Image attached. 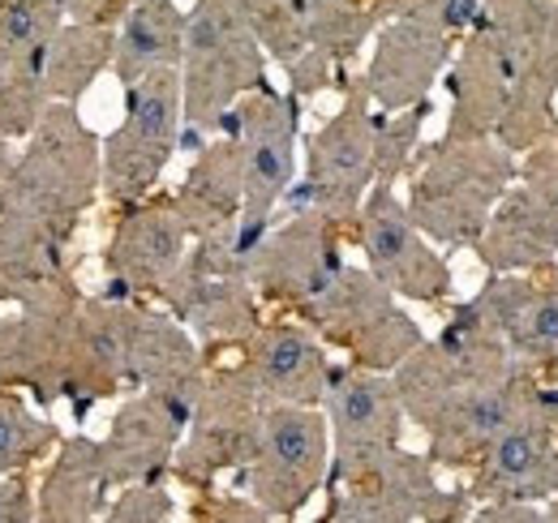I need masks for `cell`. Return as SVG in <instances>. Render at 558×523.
Wrapping results in <instances>:
<instances>
[{
	"label": "cell",
	"instance_id": "cell-40",
	"mask_svg": "<svg viewBox=\"0 0 558 523\" xmlns=\"http://www.w3.org/2000/svg\"><path fill=\"white\" fill-rule=\"evenodd\" d=\"M190 520L194 523H271V515H267L245 489H241V494H210L207 489V498L194 502Z\"/></svg>",
	"mask_w": 558,
	"mask_h": 523
},
{
	"label": "cell",
	"instance_id": "cell-1",
	"mask_svg": "<svg viewBox=\"0 0 558 523\" xmlns=\"http://www.w3.org/2000/svg\"><path fill=\"white\" fill-rule=\"evenodd\" d=\"M104 194V142L82 121L77 104H48L26 133V150L0 177V215L39 223L73 241L82 215Z\"/></svg>",
	"mask_w": 558,
	"mask_h": 523
},
{
	"label": "cell",
	"instance_id": "cell-33",
	"mask_svg": "<svg viewBox=\"0 0 558 523\" xmlns=\"http://www.w3.org/2000/svg\"><path fill=\"white\" fill-rule=\"evenodd\" d=\"M44 52L48 44H39L26 57L0 61V137L22 142L35 130L52 104L48 95V77H44Z\"/></svg>",
	"mask_w": 558,
	"mask_h": 523
},
{
	"label": "cell",
	"instance_id": "cell-8",
	"mask_svg": "<svg viewBox=\"0 0 558 523\" xmlns=\"http://www.w3.org/2000/svg\"><path fill=\"white\" fill-rule=\"evenodd\" d=\"M327 472H331L327 412L310 403H271L258 451L236 472V485L271 520H296L327 489Z\"/></svg>",
	"mask_w": 558,
	"mask_h": 523
},
{
	"label": "cell",
	"instance_id": "cell-2",
	"mask_svg": "<svg viewBox=\"0 0 558 523\" xmlns=\"http://www.w3.org/2000/svg\"><path fill=\"white\" fill-rule=\"evenodd\" d=\"M542 31L546 0H486L442 73L451 99L447 137H494Z\"/></svg>",
	"mask_w": 558,
	"mask_h": 523
},
{
	"label": "cell",
	"instance_id": "cell-20",
	"mask_svg": "<svg viewBox=\"0 0 558 523\" xmlns=\"http://www.w3.org/2000/svg\"><path fill=\"white\" fill-rule=\"evenodd\" d=\"M460 309L494 330L520 369L558 378V270L486 275Z\"/></svg>",
	"mask_w": 558,
	"mask_h": 523
},
{
	"label": "cell",
	"instance_id": "cell-37",
	"mask_svg": "<svg viewBox=\"0 0 558 523\" xmlns=\"http://www.w3.org/2000/svg\"><path fill=\"white\" fill-rule=\"evenodd\" d=\"M70 22L65 0H9L0 9V61L26 57Z\"/></svg>",
	"mask_w": 558,
	"mask_h": 523
},
{
	"label": "cell",
	"instance_id": "cell-3",
	"mask_svg": "<svg viewBox=\"0 0 558 523\" xmlns=\"http://www.w3.org/2000/svg\"><path fill=\"white\" fill-rule=\"evenodd\" d=\"M409 177L404 202L421 232L447 250H473L494 206L520 177V155H511L498 137L442 133L438 142L421 146Z\"/></svg>",
	"mask_w": 558,
	"mask_h": 523
},
{
	"label": "cell",
	"instance_id": "cell-28",
	"mask_svg": "<svg viewBox=\"0 0 558 523\" xmlns=\"http://www.w3.org/2000/svg\"><path fill=\"white\" fill-rule=\"evenodd\" d=\"M207 378V352L194 339V330L177 323L168 309L134 305V339H130V391H203Z\"/></svg>",
	"mask_w": 558,
	"mask_h": 523
},
{
	"label": "cell",
	"instance_id": "cell-21",
	"mask_svg": "<svg viewBox=\"0 0 558 523\" xmlns=\"http://www.w3.org/2000/svg\"><path fill=\"white\" fill-rule=\"evenodd\" d=\"M460 39L413 22V17H387L374 31L369 65L361 69V86L378 112H404L413 104H425L442 73L451 65Z\"/></svg>",
	"mask_w": 558,
	"mask_h": 523
},
{
	"label": "cell",
	"instance_id": "cell-11",
	"mask_svg": "<svg viewBox=\"0 0 558 523\" xmlns=\"http://www.w3.org/2000/svg\"><path fill=\"white\" fill-rule=\"evenodd\" d=\"M515 361L507 352V343L482 327L473 314H464L460 305H451L447 323L438 327L434 339H421L417 352H409L391 378L404 403V416L425 429L442 408H451L460 394L482 387L489 378L507 374Z\"/></svg>",
	"mask_w": 558,
	"mask_h": 523
},
{
	"label": "cell",
	"instance_id": "cell-36",
	"mask_svg": "<svg viewBox=\"0 0 558 523\" xmlns=\"http://www.w3.org/2000/svg\"><path fill=\"white\" fill-rule=\"evenodd\" d=\"M236 4L250 17L267 61L288 69L305 52V22H310L314 0H236Z\"/></svg>",
	"mask_w": 558,
	"mask_h": 523
},
{
	"label": "cell",
	"instance_id": "cell-5",
	"mask_svg": "<svg viewBox=\"0 0 558 523\" xmlns=\"http://www.w3.org/2000/svg\"><path fill=\"white\" fill-rule=\"evenodd\" d=\"M159 305L194 330L207 361L241 352L254 339V330L267 323L245 254L236 250V232L194 236L190 254L159 292Z\"/></svg>",
	"mask_w": 558,
	"mask_h": 523
},
{
	"label": "cell",
	"instance_id": "cell-15",
	"mask_svg": "<svg viewBox=\"0 0 558 523\" xmlns=\"http://www.w3.org/2000/svg\"><path fill=\"white\" fill-rule=\"evenodd\" d=\"M352 241H356L365 266L400 301L434 305V309L451 301V288H456L451 262L429 245V236L409 215V202L396 194V185H387V181L369 185V194L356 210V223H352Z\"/></svg>",
	"mask_w": 558,
	"mask_h": 523
},
{
	"label": "cell",
	"instance_id": "cell-19",
	"mask_svg": "<svg viewBox=\"0 0 558 523\" xmlns=\"http://www.w3.org/2000/svg\"><path fill=\"white\" fill-rule=\"evenodd\" d=\"M190 223L172 194H150L117 206L104 250V292L112 301H159L181 258L190 254Z\"/></svg>",
	"mask_w": 558,
	"mask_h": 523
},
{
	"label": "cell",
	"instance_id": "cell-18",
	"mask_svg": "<svg viewBox=\"0 0 558 523\" xmlns=\"http://www.w3.org/2000/svg\"><path fill=\"white\" fill-rule=\"evenodd\" d=\"M558 463V378H542L520 416L486 447L464 476L469 502H546L555 498Z\"/></svg>",
	"mask_w": 558,
	"mask_h": 523
},
{
	"label": "cell",
	"instance_id": "cell-32",
	"mask_svg": "<svg viewBox=\"0 0 558 523\" xmlns=\"http://www.w3.org/2000/svg\"><path fill=\"white\" fill-rule=\"evenodd\" d=\"M117 26H90V22H65L44 52V77L52 104H77L104 69H112Z\"/></svg>",
	"mask_w": 558,
	"mask_h": 523
},
{
	"label": "cell",
	"instance_id": "cell-45",
	"mask_svg": "<svg viewBox=\"0 0 558 523\" xmlns=\"http://www.w3.org/2000/svg\"><path fill=\"white\" fill-rule=\"evenodd\" d=\"M550 142H555V146H558V125H555V137H550Z\"/></svg>",
	"mask_w": 558,
	"mask_h": 523
},
{
	"label": "cell",
	"instance_id": "cell-12",
	"mask_svg": "<svg viewBox=\"0 0 558 523\" xmlns=\"http://www.w3.org/2000/svg\"><path fill=\"white\" fill-rule=\"evenodd\" d=\"M228 117L241 133V150H245V206H241V223H236V250L250 254L263 241V232L271 228L276 210L283 206V197L301 172V163H296L301 99L267 82V86L250 90Z\"/></svg>",
	"mask_w": 558,
	"mask_h": 523
},
{
	"label": "cell",
	"instance_id": "cell-43",
	"mask_svg": "<svg viewBox=\"0 0 558 523\" xmlns=\"http://www.w3.org/2000/svg\"><path fill=\"white\" fill-rule=\"evenodd\" d=\"M9 163H13V150H9V137H0V177L9 172Z\"/></svg>",
	"mask_w": 558,
	"mask_h": 523
},
{
	"label": "cell",
	"instance_id": "cell-9",
	"mask_svg": "<svg viewBox=\"0 0 558 523\" xmlns=\"http://www.w3.org/2000/svg\"><path fill=\"white\" fill-rule=\"evenodd\" d=\"M185 130L181 69H155L125 86V117L104 137V197L130 206L155 194Z\"/></svg>",
	"mask_w": 558,
	"mask_h": 523
},
{
	"label": "cell",
	"instance_id": "cell-7",
	"mask_svg": "<svg viewBox=\"0 0 558 523\" xmlns=\"http://www.w3.org/2000/svg\"><path fill=\"white\" fill-rule=\"evenodd\" d=\"M292 318H301L327 348L349 352L352 365L378 374H391L425 339L417 318L369 266H344L336 283L305 301Z\"/></svg>",
	"mask_w": 558,
	"mask_h": 523
},
{
	"label": "cell",
	"instance_id": "cell-14",
	"mask_svg": "<svg viewBox=\"0 0 558 523\" xmlns=\"http://www.w3.org/2000/svg\"><path fill=\"white\" fill-rule=\"evenodd\" d=\"M82 301V288L70 283L17 305V314L0 323V391H22L44 408L70 403Z\"/></svg>",
	"mask_w": 558,
	"mask_h": 523
},
{
	"label": "cell",
	"instance_id": "cell-42",
	"mask_svg": "<svg viewBox=\"0 0 558 523\" xmlns=\"http://www.w3.org/2000/svg\"><path fill=\"white\" fill-rule=\"evenodd\" d=\"M130 0H65L70 22H90V26H117L125 17Z\"/></svg>",
	"mask_w": 558,
	"mask_h": 523
},
{
	"label": "cell",
	"instance_id": "cell-34",
	"mask_svg": "<svg viewBox=\"0 0 558 523\" xmlns=\"http://www.w3.org/2000/svg\"><path fill=\"white\" fill-rule=\"evenodd\" d=\"M61 434L22 391H0V476L26 472L57 451Z\"/></svg>",
	"mask_w": 558,
	"mask_h": 523
},
{
	"label": "cell",
	"instance_id": "cell-23",
	"mask_svg": "<svg viewBox=\"0 0 558 523\" xmlns=\"http://www.w3.org/2000/svg\"><path fill=\"white\" fill-rule=\"evenodd\" d=\"M190 412H194V394L130 391V399L117 408V416L108 425V438L99 442L112 485L172 476V459L185 438Z\"/></svg>",
	"mask_w": 558,
	"mask_h": 523
},
{
	"label": "cell",
	"instance_id": "cell-16",
	"mask_svg": "<svg viewBox=\"0 0 558 523\" xmlns=\"http://www.w3.org/2000/svg\"><path fill=\"white\" fill-rule=\"evenodd\" d=\"M349 245V228L336 223L323 210H288L283 223H271L263 232V241L245 254L250 279L263 296V305H279L288 314H296L305 301H314L318 292H327L336 283V275L349 266L344 262Z\"/></svg>",
	"mask_w": 558,
	"mask_h": 523
},
{
	"label": "cell",
	"instance_id": "cell-41",
	"mask_svg": "<svg viewBox=\"0 0 558 523\" xmlns=\"http://www.w3.org/2000/svg\"><path fill=\"white\" fill-rule=\"evenodd\" d=\"M35 520V498L26 489V481L13 472V476H0V523H26Z\"/></svg>",
	"mask_w": 558,
	"mask_h": 523
},
{
	"label": "cell",
	"instance_id": "cell-13",
	"mask_svg": "<svg viewBox=\"0 0 558 523\" xmlns=\"http://www.w3.org/2000/svg\"><path fill=\"white\" fill-rule=\"evenodd\" d=\"M469 511L464 485H438V463L425 451L400 447L361 476L331 485L323 523H460Z\"/></svg>",
	"mask_w": 558,
	"mask_h": 523
},
{
	"label": "cell",
	"instance_id": "cell-26",
	"mask_svg": "<svg viewBox=\"0 0 558 523\" xmlns=\"http://www.w3.org/2000/svg\"><path fill=\"white\" fill-rule=\"evenodd\" d=\"M486 275H529L558 266V215L520 177L494 206L486 232L473 241Z\"/></svg>",
	"mask_w": 558,
	"mask_h": 523
},
{
	"label": "cell",
	"instance_id": "cell-22",
	"mask_svg": "<svg viewBox=\"0 0 558 523\" xmlns=\"http://www.w3.org/2000/svg\"><path fill=\"white\" fill-rule=\"evenodd\" d=\"M537 382H542V374L511 365L507 374L460 394L451 408H442L421 429L425 434V455L434 459L442 472H469L477 459L486 455L489 442L520 416V408L529 403Z\"/></svg>",
	"mask_w": 558,
	"mask_h": 523
},
{
	"label": "cell",
	"instance_id": "cell-29",
	"mask_svg": "<svg viewBox=\"0 0 558 523\" xmlns=\"http://www.w3.org/2000/svg\"><path fill=\"white\" fill-rule=\"evenodd\" d=\"M108 459L104 447L90 438H61L57 451L44 467L39 498H35V520L48 523H90L108 511Z\"/></svg>",
	"mask_w": 558,
	"mask_h": 523
},
{
	"label": "cell",
	"instance_id": "cell-17",
	"mask_svg": "<svg viewBox=\"0 0 558 523\" xmlns=\"http://www.w3.org/2000/svg\"><path fill=\"white\" fill-rule=\"evenodd\" d=\"M327 429H331V472L327 489L344 485L374 467L378 459L404 447V403L391 374L361 369V365H331L327 394H323Z\"/></svg>",
	"mask_w": 558,
	"mask_h": 523
},
{
	"label": "cell",
	"instance_id": "cell-27",
	"mask_svg": "<svg viewBox=\"0 0 558 523\" xmlns=\"http://www.w3.org/2000/svg\"><path fill=\"white\" fill-rule=\"evenodd\" d=\"M177 206L190 223V236H215V232H236L241 206H245V150L232 117L210 133L194 155V168L185 172Z\"/></svg>",
	"mask_w": 558,
	"mask_h": 523
},
{
	"label": "cell",
	"instance_id": "cell-30",
	"mask_svg": "<svg viewBox=\"0 0 558 523\" xmlns=\"http://www.w3.org/2000/svg\"><path fill=\"white\" fill-rule=\"evenodd\" d=\"M70 241L0 215V305H26L57 288H70Z\"/></svg>",
	"mask_w": 558,
	"mask_h": 523
},
{
	"label": "cell",
	"instance_id": "cell-35",
	"mask_svg": "<svg viewBox=\"0 0 558 523\" xmlns=\"http://www.w3.org/2000/svg\"><path fill=\"white\" fill-rule=\"evenodd\" d=\"M429 112H434L429 99L404 108V112H378V108H374V181L396 185L400 177L413 172L417 150L425 146L421 133H425Z\"/></svg>",
	"mask_w": 558,
	"mask_h": 523
},
{
	"label": "cell",
	"instance_id": "cell-31",
	"mask_svg": "<svg viewBox=\"0 0 558 523\" xmlns=\"http://www.w3.org/2000/svg\"><path fill=\"white\" fill-rule=\"evenodd\" d=\"M185 57V9L177 0H130L117 22L112 73L121 86H134L155 69H181Z\"/></svg>",
	"mask_w": 558,
	"mask_h": 523
},
{
	"label": "cell",
	"instance_id": "cell-46",
	"mask_svg": "<svg viewBox=\"0 0 558 523\" xmlns=\"http://www.w3.org/2000/svg\"><path fill=\"white\" fill-rule=\"evenodd\" d=\"M4 4H9V0H0V9H4Z\"/></svg>",
	"mask_w": 558,
	"mask_h": 523
},
{
	"label": "cell",
	"instance_id": "cell-44",
	"mask_svg": "<svg viewBox=\"0 0 558 523\" xmlns=\"http://www.w3.org/2000/svg\"><path fill=\"white\" fill-rule=\"evenodd\" d=\"M555 498H558V463H555Z\"/></svg>",
	"mask_w": 558,
	"mask_h": 523
},
{
	"label": "cell",
	"instance_id": "cell-25",
	"mask_svg": "<svg viewBox=\"0 0 558 523\" xmlns=\"http://www.w3.org/2000/svg\"><path fill=\"white\" fill-rule=\"evenodd\" d=\"M241 361L250 365V374H254L258 391L267 394V403L323 408L327 378H331V356H327V343L301 318L263 323L254 330V339L241 348Z\"/></svg>",
	"mask_w": 558,
	"mask_h": 523
},
{
	"label": "cell",
	"instance_id": "cell-6",
	"mask_svg": "<svg viewBox=\"0 0 558 523\" xmlns=\"http://www.w3.org/2000/svg\"><path fill=\"white\" fill-rule=\"evenodd\" d=\"M267 408L271 403L258 391L241 352L207 361V378L172 459V476L198 494H207L219 476H236L258 451Z\"/></svg>",
	"mask_w": 558,
	"mask_h": 523
},
{
	"label": "cell",
	"instance_id": "cell-39",
	"mask_svg": "<svg viewBox=\"0 0 558 523\" xmlns=\"http://www.w3.org/2000/svg\"><path fill=\"white\" fill-rule=\"evenodd\" d=\"M108 523H168L177 520V498L163 485V476H146V481H130L121 485V494L108 502L104 511Z\"/></svg>",
	"mask_w": 558,
	"mask_h": 523
},
{
	"label": "cell",
	"instance_id": "cell-4",
	"mask_svg": "<svg viewBox=\"0 0 558 523\" xmlns=\"http://www.w3.org/2000/svg\"><path fill=\"white\" fill-rule=\"evenodd\" d=\"M267 86V52L236 0H194L185 13V57H181V142L203 146L223 117Z\"/></svg>",
	"mask_w": 558,
	"mask_h": 523
},
{
	"label": "cell",
	"instance_id": "cell-38",
	"mask_svg": "<svg viewBox=\"0 0 558 523\" xmlns=\"http://www.w3.org/2000/svg\"><path fill=\"white\" fill-rule=\"evenodd\" d=\"M374 4H378L383 22L387 17H413V22H425L442 35H451V39H460L477 22V13L486 9V0H374Z\"/></svg>",
	"mask_w": 558,
	"mask_h": 523
},
{
	"label": "cell",
	"instance_id": "cell-24",
	"mask_svg": "<svg viewBox=\"0 0 558 523\" xmlns=\"http://www.w3.org/2000/svg\"><path fill=\"white\" fill-rule=\"evenodd\" d=\"M383 26V13L374 0H314L305 22V52L283 69L288 90L305 104L323 90H344L349 69L369 44V35Z\"/></svg>",
	"mask_w": 558,
	"mask_h": 523
},
{
	"label": "cell",
	"instance_id": "cell-10",
	"mask_svg": "<svg viewBox=\"0 0 558 523\" xmlns=\"http://www.w3.org/2000/svg\"><path fill=\"white\" fill-rule=\"evenodd\" d=\"M369 185H374V104L361 77H352L336 117L323 121L318 133H310L305 163L283 202L288 210H301V206L323 210L352 232Z\"/></svg>",
	"mask_w": 558,
	"mask_h": 523
}]
</instances>
